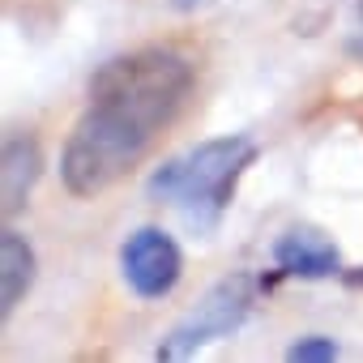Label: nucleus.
<instances>
[{
	"label": "nucleus",
	"instance_id": "obj_1",
	"mask_svg": "<svg viewBox=\"0 0 363 363\" xmlns=\"http://www.w3.org/2000/svg\"><path fill=\"white\" fill-rule=\"evenodd\" d=\"M193 65L175 48H141L107 60L90 82V107L77 120L60 179L73 197H99L150 154L154 137L184 111Z\"/></svg>",
	"mask_w": 363,
	"mask_h": 363
},
{
	"label": "nucleus",
	"instance_id": "obj_2",
	"mask_svg": "<svg viewBox=\"0 0 363 363\" xmlns=\"http://www.w3.org/2000/svg\"><path fill=\"white\" fill-rule=\"evenodd\" d=\"M257 158V145L248 137H214L201 141L184 154H175L171 162H162L150 175V197L154 201H171L197 235H210L231 201L235 179L244 175V167Z\"/></svg>",
	"mask_w": 363,
	"mask_h": 363
},
{
	"label": "nucleus",
	"instance_id": "obj_3",
	"mask_svg": "<svg viewBox=\"0 0 363 363\" xmlns=\"http://www.w3.org/2000/svg\"><path fill=\"white\" fill-rule=\"evenodd\" d=\"M248 308H252V278H248V274L223 278L184 320H179V325L162 337L158 359H167V363L189 359V354H197L201 346H210V342L235 333V329L248 320Z\"/></svg>",
	"mask_w": 363,
	"mask_h": 363
},
{
	"label": "nucleus",
	"instance_id": "obj_4",
	"mask_svg": "<svg viewBox=\"0 0 363 363\" xmlns=\"http://www.w3.org/2000/svg\"><path fill=\"white\" fill-rule=\"evenodd\" d=\"M120 269L124 282L141 295V299H162L175 291L179 274H184V257H179V244L158 231V227H141L124 240L120 248Z\"/></svg>",
	"mask_w": 363,
	"mask_h": 363
},
{
	"label": "nucleus",
	"instance_id": "obj_5",
	"mask_svg": "<svg viewBox=\"0 0 363 363\" xmlns=\"http://www.w3.org/2000/svg\"><path fill=\"white\" fill-rule=\"evenodd\" d=\"M274 261H278V269L291 274V278H329V274H337V265H342L333 240H325V235L312 231V227L286 231V235L278 240V248H274Z\"/></svg>",
	"mask_w": 363,
	"mask_h": 363
},
{
	"label": "nucleus",
	"instance_id": "obj_6",
	"mask_svg": "<svg viewBox=\"0 0 363 363\" xmlns=\"http://www.w3.org/2000/svg\"><path fill=\"white\" fill-rule=\"evenodd\" d=\"M39 167H43V154H39V141L35 137H9L5 141V167H0V201H5V214L13 218L30 189H35V179H39Z\"/></svg>",
	"mask_w": 363,
	"mask_h": 363
},
{
	"label": "nucleus",
	"instance_id": "obj_7",
	"mask_svg": "<svg viewBox=\"0 0 363 363\" xmlns=\"http://www.w3.org/2000/svg\"><path fill=\"white\" fill-rule=\"evenodd\" d=\"M30 282H35V252L18 231H5L0 235V312L9 316L18 299L30 291Z\"/></svg>",
	"mask_w": 363,
	"mask_h": 363
},
{
	"label": "nucleus",
	"instance_id": "obj_8",
	"mask_svg": "<svg viewBox=\"0 0 363 363\" xmlns=\"http://www.w3.org/2000/svg\"><path fill=\"white\" fill-rule=\"evenodd\" d=\"M286 359H295V363H325V359H337V346H333V337H303V342H295L286 350Z\"/></svg>",
	"mask_w": 363,
	"mask_h": 363
},
{
	"label": "nucleus",
	"instance_id": "obj_9",
	"mask_svg": "<svg viewBox=\"0 0 363 363\" xmlns=\"http://www.w3.org/2000/svg\"><path fill=\"white\" fill-rule=\"evenodd\" d=\"M171 5H175L179 13H197V9H206V5H214V0H171Z\"/></svg>",
	"mask_w": 363,
	"mask_h": 363
},
{
	"label": "nucleus",
	"instance_id": "obj_10",
	"mask_svg": "<svg viewBox=\"0 0 363 363\" xmlns=\"http://www.w3.org/2000/svg\"><path fill=\"white\" fill-rule=\"evenodd\" d=\"M359 18H363V0H359Z\"/></svg>",
	"mask_w": 363,
	"mask_h": 363
}]
</instances>
